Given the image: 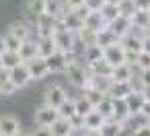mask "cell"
Listing matches in <instances>:
<instances>
[{"label":"cell","mask_w":150,"mask_h":136,"mask_svg":"<svg viewBox=\"0 0 150 136\" xmlns=\"http://www.w3.org/2000/svg\"><path fill=\"white\" fill-rule=\"evenodd\" d=\"M66 78H68V83L72 85V87H76V89H84L86 85H88V78H91V72H88V68H86V64L84 62H80V60H74L72 64H68L66 66Z\"/></svg>","instance_id":"obj_1"},{"label":"cell","mask_w":150,"mask_h":136,"mask_svg":"<svg viewBox=\"0 0 150 136\" xmlns=\"http://www.w3.org/2000/svg\"><path fill=\"white\" fill-rule=\"evenodd\" d=\"M52 39H54V46H56L58 52H62V54H72L74 52V43H76L74 33H70L66 29H54Z\"/></svg>","instance_id":"obj_2"},{"label":"cell","mask_w":150,"mask_h":136,"mask_svg":"<svg viewBox=\"0 0 150 136\" xmlns=\"http://www.w3.org/2000/svg\"><path fill=\"white\" fill-rule=\"evenodd\" d=\"M66 99H68L66 89H64V87H60V85H52V87H47V89H45L43 105H50V107H56V109H58Z\"/></svg>","instance_id":"obj_3"},{"label":"cell","mask_w":150,"mask_h":136,"mask_svg":"<svg viewBox=\"0 0 150 136\" xmlns=\"http://www.w3.org/2000/svg\"><path fill=\"white\" fill-rule=\"evenodd\" d=\"M103 60H105L111 68H115V66H119V64H125V50H123L121 43L117 41V43H113V46H109V48L103 50Z\"/></svg>","instance_id":"obj_4"},{"label":"cell","mask_w":150,"mask_h":136,"mask_svg":"<svg viewBox=\"0 0 150 136\" xmlns=\"http://www.w3.org/2000/svg\"><path fill=\"white\" fill-rule=\"evenodd\" d=\"M25 68H27V72H29V78H31V80H41V78H45V76L50 74L45 60H43V58H39V56H35L33 60H29V62L25 64Z\"/></svg>","instance_id":"obj_5"},{"label":"cell","mask_w":150,"mask_h":136,"mask_svg":"<svg viewBox=\"0 0 150 136\" xmlns=\"http://www.w3.org/2000/svg\"><path fill=\"white\" fill-rule=\"evenodd\" d=\"M21 132V122L13 113L0 115V136H17Z\"/></svg>","instance_id":"obj_6"},{"label":"cell","mask_w":150,"mask_h":136,"mask_svg":"<svg viewBox=\"0 0 150 136\" xmlns=\"http://www.w3.org/2000/svg\"><path fill=\"white\" fill-rule=\"evenodd\" d=\"M58 117H60L58 115V109L56 107H50V105H41L35 111V124L37 126H43V128H50Z\"/></svg>","instance_id":"obj_7"},{"label":"cell","mask_w":150,"mask_h":136,"mask_svg":"<svg viewBox=\"0 0 150 136\" xmlns=\"http://www.w3.org/2000/svg\"><path fill=\"white\" fill-rule=\"evenodd\" d=\"M109 80H111V83H132V80H134V66H129V64H119V66L111 68Z\"/></svg>","instance_id":"obj_8"},{"label":"cell","mask_w":150,"mask_h":136,"mask_svg":"<svg viewBox=\"0 0 150 136\" xmlns=\"http://www.w3.org/2000/svg\"><path fill=\"white\" fill-rule=\"evenodd\" d=\"M60 23H62V27L66 29V31H70V33H78L82 27H84V21L74 13V11H66L64 15H62V19H60Z\"/></svg>","instance_id":"obj_9"},{"label":"cell","mask_w":150,"mask_h":136,"mask_svg":"<svg viewBox=\"0 0 150 136\" xmlns=\"http://www.w3.org/2000/svg\"><path fill=\"white\" fill-rule=\"evenodd\" d=\"M35 21H37V39H50L54 35V29H56V19L41 15Z\"/></svg>","instance_id":"obj_10"},{"label":"cell","mask_w":150,"mask_h":136,"mask_svg":"<svg viewBox=\"0 0 150 136\" xmlns=\"http://www.w3.org/2000/svg\"><path fill=\"white\" fill-rule=\"evenodd\" d=\"M107 27H109V31H111L117 39H121V37H125V35L132 31V19H129V17H121V15H119V17H117L115 21H111Z\"/></svg>","instance_id":"obj_11"},{"label":"cell","mask_w":150,"mask_h":136,"mask_svg":"<svg viewBox=\"0 0 150 136\" xmlns=\"http://www.w3.org/2000/svg\"><path fill=\"white\" fill-rule=\"evenodd\" d=\"M134 91L136 89L132 83H111L107 89V97L109 99H127Z\"/></svg>","instance_id":"obj_12"},{"label":"cell","mask_w":150,"mask_h":136,"mask_svg":"<svg viewBox=\"0 0 150 136\" xmlns=\"http://www.w3.org/2000/svg\"><path fill=\"white\" fill-rule=\"evenodd\" d=\"M8 80L17 87V91H19V89H23V87H27V85L31 83V78H29V72H27L25 64H19L17 68L8 70Z\"/></svg>","instance_id":"obj_13"},{"label":"cell","mask_w":150,"mask_h":136,"mask_svg":"<svg viewBox=\"0 0 150 136\" xmlns=\"http://www.w3.org/2000/svg\"><path fill=\"white\" fill-rule=\"evenodd\" d=\"M84 27L91 29V31H95V33H99V31L107 29V21L103 19L101 11H91V13L84 17Z\"/></svg>","instance_id":"obj_14"},{"label":"cell","mask_w":150,"mask_h":136,"mask_svg":"<svg viewBox=\"0 0 150 136\" xmlns=\"http://www.w3.org/2000/svg\"><path fill=\"white\" fill-rule=\"evenodd\" d=\"M129 117H132V113H129V109H127L125 99H113V120L125 126V124L129 122Z\"/></svg>","instance_id":"obj_15"},{"label":"cell","mask_w":150,"mask_h":136,"mask_svg":"<svg viewBox=\"0 0 150 136\" xmlns=\"http://www.w3.org/2000/svg\"><path fill=\"white\" fill-rule=\"evenodd\" d=\"M6 33L13 35V37L19 39V41H27L29 35H31V29H29V25H27L25 21H15V23H11V27H8Z\"/></svg>","instance_id":"obj_16"},{"label":"cell","mask_w":150,"mask_h":136,"mask_svg":"<svg viewBox=\"0 0 150 136\" xmlns=\"http://www.w3.org/2000/svg\"><path fill=\"white\" fill-rule=\"evenodd\" d=\"M45 64H47L50 74L52 72H64L66 70V54H62V52L56 50L50 58H45Z\"/></svg>","instance_id":"obj_17"},{"label":"cell","mask_w":150,"mask_h":136,"mask_svg":"<svg viewBox=\"0 0 150 136\" xmlns=\"http://www.w3.org/2000/svg\"><path fill=\"white\" fill-rule=\"evenodd\" d=\"M119 43H121V48L125 50V54H136V56H138V54L142 52V39L136 37L134 33H127L125 37H121Z\"/></svg>","instance_id":"obj_18"},{"label":"cell","mask_w":150,"mask_h":136,"mask_svg":"<svg viewBox=\"0 0 150 136\" xmlns=\"http://www.w3.org/2000/svg\"><path fill=\"white\" fill-rule=\"evenodd\" d=\"M66 11H68V9L64 6L62 0H45V11H43V15H47V17H52V19L60 21V19H62V15H64Z\"/></svg>","instance_id":"obj_19"},{"label":"cell","mask_w":150,"mask_h":136,"mask_svg":"<svg viewBox=\"0 0 150 136\" xmlns=\"http://www.w3.org/2000/svg\"><path fill=\"white\" fill-rule=\"evenodd\" d=\"M35 56H37V41H33V39L23 41L21 48H19V58H21V62L27 64V62L33 60Z\"/></svg>","instance_id":"obj_20"},{"label":"cell","mask_w":150,"mask_h":136,"mask_svg":"<svg viewBox=\"0 0 150 136\" xmlns=\"http://www.w3.org/2000/svg\"><path fill=\"white\" fill-rule=\"evenodd\" d=\"M107 120L97 111V109H93L88 115H84V132H93V130H101V126L105 124Z\"/></svg>","instance_id":"obj_21"},{"label":"cell","mask_w":150,"mask_h":136,"mask_svg":"<svg viewBox=\"0 0 150 136\" xmlns=\"http://www.w3.org/2000/svg\"><path fill=\"white\" fill-rule=\"evenodd\" d=\"M0 62H2V68L8 72V70H13V68H17L19 64H23L21 62V58H19V52H2L0 54Z\"/></svg>","instance_id":"obj_22"},{"label":"cell","mask_w":150,"mask_h":136,"mask_svg":"<svg viewBox=\"0 0 150 136\" xmlns=\"http://www.w3.org/2000/svg\"><path fill=\"white\" fill-rule=\"evenodd\" d=\"M50 130H52L54 136H72V134H74L70 122H68V120H62V117H58V120L50 126Z\"/></svg>","instance_id":"obj_23"},{"label":"cell","mask_w":150,"mask_h":136,"mask_svg":"<svg viewBox=\"0 0 150 136\" xmlns=\"http://www.w3.org/2000/svg\"><path fill=\"white\" fill-rule=\"evenodd\" d=\"M82 58H84L86 66H91V64H95V62L103 60V48H99L97 43H95V46H88V48H84Z\"/></svg>","instance_id":"obj_24"},{"label":"cell","mask_w":150,"mask_h":136,"mask_svg":"<svg viewBox=\"0 0 150 136\" xmlns=\"http://www.w3.org/2000/svg\"><path fill=\"white\" fill-rule=\"evenodd\" d=\"M123 124H119V122H115V120H107L103 126H101V136H121V132H123Z\"/></svg>","instance_id":"obj_25"},{"label":"cell","mask_w":150,"mask_h":136,"mask_svg":"<svg viewBox=\"0 0 150 136\" xmlns=\"http://www.w3.org/2000/svg\"><path fill=\"white\" fill-rule=\"evenodd\" d=\"M82 97H84L93 107H97V105H99L107 95H105V93H101V91H99V89H95V87H84V89H82Z\"/></svg>","instance_id":"obj_26"},{"label":"cell","mask_w":150,"mask_h":136,"mask_svg":"<svg viewBox=\"0 0 150 136\" xmlns=\"http://www.w3.org/2000/svg\"><path fill=\"white\" fill-rule=\"evenodd\" d=\"M125 103H127V109H129L132 115H134V113H140V109H142V105H144V97H142L140 89H136V91L125 99Z\"/></svg>","instance_id":"obj_27"},{"label":"cell","mask_w":150,"mask_h":136,"mask_svg":"<svg viewBox=\"0 0 150 136\" xmlns=\"http://www.w3.org/2000/svg\"><path fill=\"white\" fill-rule=\"evenodd\" d=\"M117 41H119V39H117V37L109 31V27H107V29H103V31L97 33V41H95V43L105 50V48H109V46H113V43H117Z\"/></svg>","instance_id":"obj_28"},{"label":"cell","mask_w":150,"mask_h":136,"mask_svg":"<svg viewBox=\"0 0 150 136\" xmlns=\"http://www.w3.org/2000/svg\"><path fill=\"white\" fill-rule=\"evenodd\" d=\"M56 52V46H54V39H37V56L39 58H50L52 54Z\"/></svg>","instance_id":"obj_29"},{"label":"cell","mask_w":150,"mask_h":136,"mask_svg":"<svg viewBox=\"0 0 150 136\" xmlns=\"http://www.w3.org/2000/svg\"><path fill=\"white\" fill-rule=\"evenodd\" d=\"M150 25V13L148 11H136L132 15V27H138V29H144Z\"/></svg>","instance_id":"obj_30"},{"label":"cell","mask_w":150,"mask_h":136,"mask_svg":"<svg viewBox=\"0 0 150 136\" xmlns=\"http://www.w3.org/2000/svg\"><path fill=\"white\" fill-rule=\"evenodd\" d=\"M45 11V0H27V15L37 19Z\"/></svg>","instance_id":"obj_31"},{"label":"cell","mask_w":150,"mask_h":136,"mask_svg":"<svg viewBox=\"0 0 150 136\" xmlns=\"http://www.w3.org/2000/svg\"><path fill=\"white\" fill-rule=\"evenodd\" d=\"M76 39H78L84 48H88V46H95V41H97V33L91 31V29H86V27H82V29L76 33Z\"/></svg>","instance_id":"obj_32"},{"label":"cell","mask_w":150,"mask_h":136,"mask_svg":"<svg viewBox=\"0 0 150 136\" xmlns=\"http://www.w3.org/2000/svg\"><path fill=\"white\" fill-rule=\"evenodd\" d=\"M95 107L84 99V97H78V99H74V111H76V115H80V117H84V115H88L91 111H93Z\"/></svg>","instance_id":"obj_33"},{"label":"cell","mask_w":150,"mask_h":136,"mask_svg":"<svg viewBox=\"0 0 150 136\" xmlns=\"http://www.w3.org/2000/svg\"><path fill=\"white\" fill-rule=\"evenodd\" d=\"M58 115L62 117V120H70L72 115H76V111H74V99H66L60 107H58Z\"/></svg>","instance_id":"obj_34"},{"label":"cell","mask_w":150,"mask_h":136,"mask_svg":"<svg viewBox=\"0 0 150 136\" xmlns=\"http://www.w3.org/2000/svg\"><path fill=\"white\" fill-rule=\"evenodd\" d=\"M105 120H113V99H109V97H105L97 107H95Z\"/></svg>","instance_id":"obj_35"},{"label":"cell","mask_w":150,"mask_h":136,"mask_svg":"<svg viewBox=\"0 0 150 136\" xmlns=\"http://www.w3.org/2000/svg\"><path fill=\"white\" fill-rule=\"evenodd\" d=\"M101 15H103V19H105V21H107V25H109L111 21H115V19L119 17V9H117V4L105 2V6L101 9Z\"/></svg>","instance_id":"obj_36"},{"label":"cell","mask_w":150,"mask_h":136,"mask_svg":"<svg viewBox=\"0 0 150 136\" xmlns=\"http://www.w3.org/2000/svg\"><path fill=\"white\" fill-rule=\"evenodd\" d=\"M117 9H119V15L121 17H129L132 19V15L136 13V2H134V0H119Z\"/></svg>","instance_id":"obj_37"},{"label":"cell","mask_w":150,"mask_h":136,"mask_svg":"<svg viewBox=\"0 0 150 136\" xmlns=\"http://www.w3.org/2000/svg\"><path fill=\"white\" fill-rule=\"evenodd\" d=\"M2 43H4V50H6V52H19V48H21L23 41H19V39H15L13 35L6 33V35L2 37Z\"/></svg>","instance_id":"obj_38"},{"label":"cell","mask_w":150,"mask_h":136,"mask_svg":"<svg viewBox=\"0 0 150 136\" xmlns=\"http://www.w3.org/2000/svg\"><path fill=\"white\" fill-rule=\"evenodd\" d=\"M136 66L140 68V72L142 70H148L150 68V54L148 52H140L138 58H136Z\"/></svg>","instance_id":"obj_39"},{"label":"cell","mask_w":150,"mask_h":136,"mask_svg":"<svg viewBox=\"0 0 150 136\" xmlns=\"http://www.w3.org/2000/svg\"><path fill=\"white\" fill-rule=\"evenodd\" d=\"M105 2H107V0H84V6L91 13V11H101L105 6Z\"/></svg>","instance_id":"obj_40"},{"label":"cell","mask_w":150,"mask_h":136,"mask_svg":"<svg viewBox=\"0 0 150 136\" xmlns=\"http://www.w3.org/2000/svg\"><path fill=\"white\" fill-rule=\"evenodd\" d=\"M62 2L68 11H78L80 6H84V0H62Z\"/></svg>","instance_id":"obj_41"},{"label":"cell","mask_w":150,"mask_h":136,"mask_svg":"<svg viewBox=\"0 0 150 136\" xmlns=\"http://www.w3.org/2000/svg\"><path fill=\"white\" fill-rule=\"evenodd\" d=\"M31 136H54L52 134V130L50 128H43V126H37L33 132H31Z\"/></svg>","instance_id":"obj_42"},{"label":"cell","mask_w":150,"mask_h":136,"mask_svg":"<svg viewBox=\"0 0 150 136\" xmlns=\"http://www.w3.org/2000/svg\"><path fill=\"white\" fill-rule=\"evenodd\" d=\"M132 136H150V128H148V124L138 126V128L134 130V134H132Z\"/></svg>","instance_id":"obj_43"},{"label":"cell","mask_w":150,"mask_h":136,"mask_svg":"<svg viewBox=\"0 0 150 136\" xmlns=\"http://www.w3.org/2000/svg\"><path fill=\"white\" fill-rule=\"evenodd\" d=\"M140 115H142L146 122H150V101H144V105H142V109H140Z\"/></svg>","instance_id":"obj_44"},{"label":"cell","mask_w":150,"mask_h":136,"mask_svg":"<svg viewBox=\"0 0 150 136\" xmlns=\"http://www.w3.org/2000/svg\"><path fill=\"white\" fill-rule=\"evenodd\" d=\"M136 11H150V0H134Z\"/></svg>","instance_id":"obj_45"},{"label":"cell","mask_w":150,"mask_h":136,"mask_svg":"<svg viewBox=\"0 0 150 136\" xmlns=\"http://www.w3.org/2000/svg\"><path fill=\"white\" fill-rule=\"evenodd\" d=\"M140 83H142V87H150V68H148V70H142Z\"/></svg>","instance_id":"obj_46"},{"label":"cell","mask_w":150,"mask_h":136,"mask_svg":"<svg viewBox=\"0 0 150 136\" xmlns=\"http://www.w3.org/2000/svg\"><path fill=\"white\" fill-rule=\"evenodd\" d=\"M142 52H148V54H150V37H148V35L142 39Z\"/></svg>","instance_id":"obj_47"},{"label":"cell","mask_w":150,"mask_h":136,"mask_svg":"<svg viewBox=\"0 0 150 136\" xmlns=\"http://www.w3.org/2000/svg\"><path fill=\"white\" fill-rule=\"evenodd\" d=\"M140 93H142L144 101H150V87H142V89H140Z\"/></svg>","instance_id":"obj_48"},{"label":"cell","mask_w":150,"mask_h":136,"mask_svg":"<svg viewBox=\"0 0 150 136\" xmlns=\"http://www.w3.org/2000/svg\"><path fill=\"white\" fill-rule=\"evenodd\" d=\"M82 136H101L99 130H93V132H82Z\"/></svg>","instance_id":"obj_49"},{"label":"cell","mask_w":150,"mask_h":136,"mask_svg":"<svg viewBox=\"0 0 150 136\" xmlns=\"http://www.w3.org/2000/svg\"><path fill=\"white\" fill-rule=\"evenodd\" d=\"M17 136H31V132H23V130H21V132H19Z\"/></svg>","instance_id":"obj_50"},{"label":"cell","mask_w":150,"mask_h":136,"mask_svg":"<svg viewBox=\"0 0 150 136\" xmlns=\"http://www.w3.org/2000/svg\"><path fill=\"white\" fill-rule=\"evenodd\" d=\"M146 35H148V37H150V25H148V27H146Z\"/></svg>","instance_id":"obj_51"},{"label":"cell","mask_w":150,"mask_h":136,"mask_svg":"<svg viewBox=\"0 0 150 136\" xmlns=\"http://www.w3.org/2000/svg\"><path fill=\"white\" fill-rule=\"evenodd\" d=\"M107 2H111V4H117V2H119V0H107Z\"/></svg>","instance_id":"obj_52"},{"label":"cell","mask_w":150,"mask_h":136,"mask_svg":"<svg viewBox=\"0 0 150 136\" xmlns=\"http://www.w3.org/2000/svg\"><path fill=\"white\" fill-rule=\"evenodd\" d=\"M146 124H148V128H150V122H146Z\"/></svg>","instance_id":"obj_53"},{"label":"cell","mask_w":150,"mask_h":136,"mask_svg":"<svg viewBox=\"0 0 150 136\" xmlns=\"http://www.w3.org/2000/svg\"><path fill=\"white\" fill-rule=\"evenodd\" d=\"M0 68H2V62H0Z\"/></svg>","instance_id":"obj_54"},{"label":"cell","mask_w":150,"mask_h":136,"mask_svg":"<svg viewBox=\"0 0 150 136\" xmlns=\"http://www.w3.org/2000/svg\"><path fill=\"white\" fill-rule=\"evenodd\" d=\"M148 13H150V11H148Z\"/></svg>","instance_id":"obj_55"},{"label":"cell","mask_w":150,"mask_h":136,"mask_svg":"<svg viewBox=\"0 0 150 136\" xmlns=\"http://www.w3.org/2000/svg\"><path fill=\"white\" fill-rule=\"evenodd\" d=\"M80 136H82V134H80Z\"/></svg>","instance_id":"obj_56"}]
</instances>
